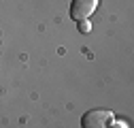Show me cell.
<instances>
[{"instance_id":"cell-1","label":"cell","mask_w":134,"mask_h":128,"mask_svg":"<svg viewBox=\"0 0 134 128\" xmlns=\"http://www.w3.org/2000/svg\"><path fill=\"white\" fill-rule=\"evenodd\" d=\"M113 122H115V115L109 109H92L81 118L83 128H109Z\"/></svg>"},{"instance_id":"cell-3","label":"cell","mask_w":134,"mask_h":128,"mask_svg":"<svg viewBox=\"0 0 134 128\" xmlns=\"http://www.w3.org/2000/svg\"><path fill=\"white\" fill-rule=\"evenodd\" d=\"M77 28H79V32H83V34H87V32H90V30H92V24H90V22H87V19H81V22H79V26H77Z\"/></svg>"},{"instance_id":"cell-2","label":"cell","mask_w":134,"mask_h":128,"mask_svg":"<svg viewBox=\"0 0 134 128\" xmlns=\"http://www.w3.org/2000/svg\"><path fill=\"white\" fill-rule=\"evenodd\" d=\"M96 7H98V0H72L70 2V17L77 22L87 19L96 11Z\"/></svg>"},{"instance_id":"cell-4","label":"cell","mask_w":134,"mask_h":128,"mask_svg":"<svg viewBox=\"0 0 134 128\" xmlns=\"http://www.w3.org/2000/svg\"><path fill=\"white\" fill-rule=\"evenodd\" d=\"M113 128H128V126H126V124H124V122H117V124H115V126H113Z\"/></svg>"}]
</instances>
